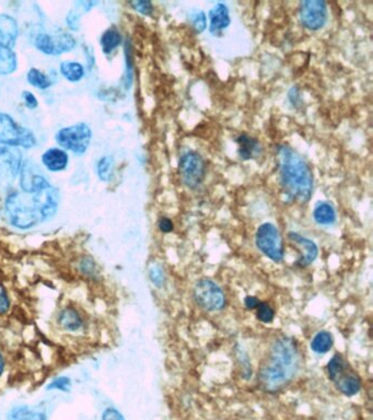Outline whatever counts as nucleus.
<instances>
[{"label":"nucleus","mask_w":373,"mask_h":420,"mask_svg":"<svg viewBox=\"0 0 373 420\" xmlns=\"http://www.w3.org/2000/svg\"><path fill=\"white\" fill-rule=\"evenodd\" d=\"M150 278L153 284L161 286L163 284V280H165V275H163L161 268L155 266L150 270Z\"/></svg>","instance_id":"32"},{"label":"nucleus","mask_w":373,"mask_h":420,"mask_svg":"<svg viewBox=\"0 0 373 420\" xmlns=\"http://www.w3.org/2000/svg\"><path fill=\"white\" fill-rule=\"evenodd\" d=\"M132 6L135 10L145 16H150L153 11V6L150 1H136V3H132Z\"/></svg>","instance_id":"31"},{"label":"nucleus","mask_w":373,"mask_h":420,"mask_svg":"<svg viewBox=\"0 0 373 420\" xmlns=\"http://www.w3.org/2000/svg\"><path fill=\"white\" fill-rule=\"evenodd\" d=\"M190 22H192L193 28L195 29L198 34H200L206 29L207 21L205 17L204 12H196V14L190 16Z\"/></svg>","instance_id":"29"},{"label":"nucleus","mask_w":373,"mask_h":420,"mask_svg":"<svg viewBox=\"0 0 373 420\" xmlns=\"http://www.w3.org/2000/svg\"><path fill=\"white\" fill-rule=\"evenodd\" d=\"M113 165H114V160L112 157H103L100 159L98 163V175L102 181L108 182L112 179L113 176Z\"/></svg>","instance_id":"26"},{"label":"nucleus","mask_w":373,"mask_h":420,"mask_svg":"<svg viewBox=\"0 0 373 420\" xmlns=\"http://www.w3.org/2000/svg\"><path fill=\"white\" fill-rule=\"evenodd\" d=\"M280 185L294 202L305 204L313 194V173L310 165L297 151L286 145L277 148Z\"/></svg>","instance_id":"3"},{"label":"nucleus","mask_w":373,"mask_h":420,"mask_svg":"<svg viewBox=\"0 0 373 420\" xmlns=\"http://www.w3.org/2000/svg\"><path fill=\"white\" fill-rule=\"evenodd\" d=\"M67 22H68V26L73 30H78V26H79V14L77 11H71L68 18H67Z\"/></svg>","instance_id":"36"},{"label":"nucleus","mask_w":373,"mask_h":420,"mask_svg":"<svg viewBox=\"0 0 373 420\" xmlns=\"http://www.w3.org/2000/svg\"><path fill=\"white\" fill-rule=\"evenodd\" d=\"M28 81L34 87L39 88L41 90L47 89L52 86V81L46 75L39 71V69L32 68L28 73Z\"/></svg>","instance_id":"25"},{"label":"nucleus","mask_w":373,"mask_h":420,"mask_svg":"<svg viewBox=\"0 0 373 420\" xmlns=\"http://www.w3.org/2000/svg\"><path fill=\"white\" fill-rule=\"evenodd\" d=\"M101 420H125V418L118 409H114V407H108L104 409Z\"/></svg>","instance_id":"30"},{"label":"nucleus","mask_w":373,"mask_h":420,"mask_svg":"<svg viewBox=\"0 0 373 420\" xmlns=\"http://www.w3.org/2000/svg\"><path fill=\"white\" fill-rule=\"evenodd\" d=\"M256 245L272 261L280 263L284 260L285 249L282 237L278 229L272 223L260 225L256 232Z\"/></svg>","instance_id":"7"},{"label":"nucleus","mask_w":373,"mask_h":420,"mask_svg":"<svg viewBox=\"0 0 373 420\" xmlns=\"http://www.w3.org/2000/svg\"><path fill=\"white\" fill-rule=\"evenodd\" d=\"M22 96H24V102H26L29 108H36L39 106L38 100H36L34 94L31 93L30 91H24Z\"/></svg>","instance_id":"35"},{"label":"nucleus","mask_w":373,"mask_h":420,"mask_svg":"<svg viewBox=\"0 0 373 420\" xmlns=\"http://www.w3.org/2000/svg\"><path fill=\"white\" fill-rule=\"evenodd\" d=\"M58 324L67 332H78L83 327V322L79 312L71 307L63 308L58 315Z\"/></svg>","instance_id":"17"},{"label":"nucleus","mask_w":373,"mask_h":420,"mask_svg":"<svg viewBox=\"0 0 373 420\" xmlns=\"http://www.w3.org/2000/svg\"><path fill=\"white\" fill-rule=\"evenodd\" d=\"M313 218L319 225H332L336 221L335 209L329 203H320L313 212Z\"/></svg>","instance_id":"21"},{"label":"nucleus","mask_w":373,"mask_h":420,"mask_svg":"<svg viewBox=\"0 0 373 420\" xmlns=\"http://www.w3.org/2000/svg\"><path fill=\"white\" fill-rule=\"evenodd\" d=\"M61 73L63 77L71 83H77L85 75L83 65L75 61H65L61 65Z\"/></svg>","instance_id":"23"},{"label":"nucleus","mask_w":373,"mask_h":420,"mask_svg":"<svg viewBox=\"0 0 373 420\" xmlns=\"http://www.w3.org/2000/svg\"><path fill=\"white\" fill-rule=\"evenodd\" d=\"M158 225H159V229L162 232L169 233L173 230V222L169 218H167V217H162L159 222H158Z\"/></svg>","instance_id":"34"},{"label":"nucleus","mask_w":373,"mask_h":420,"mask_svg":"<svg viewBox=\"0 0 373 420\" xmlns=\"http://www.w3.org/2000/svg\"><path fill=\"white\" fill-rule=\"evenodd\" d=\"M47 390H58L61 392L68 393L71 389V380L67 377H59L47 385Z\"/></svg>","instance_id":"28"},{"label":"nucleus","mask_w":373,"mask_h":420,"mask_svg":"<svg viewBox=\"0 0 373 420\" xmlns=\"http://www.w3.org/2000/svg\"><path fill=\"white\" fill-rule=\"evenodd\" d=\"M289 240L298 247L299 252H300V255L296 262L297 265L300 267H307L315 261V258L319 254V249L312 240L307 239V237L295 232L289 233Z\"/></svg>","instance_id":"13"},{"label":"nucleus","mask_w":373,"mask_h":420,"mask_svg":"<svg viewBox=\"0 0 373 420\" xmlns=\"http://www.w3.org/2000/svg\"><path fill=\"white\" fill-rule=\"evenodd\" d=\"M10 420H47L46 411L40 407L22 405L12 409L9 413Z\"/></svg>","instance_id":"18"},{"label":"nucleus","mask_w":373,"mask_h":420,"mask_svg":"<svg viewBox=\"0 0 373 420\" xmlns=\"http://www.w3.org/2000/svg\"><path fill=\"white\" fill-rule=\"evenodd\" d=\"M333 336L327 331L317 333L311 342V348L317 354H327L333 346Z\"/></svg>","instance_id":"22"},{"label":"nucleus","mask_w":373,"mask_h":420,"mask_svg":"<svg viewBox=\"0 0 373 420\" xmlns=\"http://www.w3.org/2000/svg\"><path fill=\"white\" fill-rule=\"evenodd\" d=\"M9 308V299H8L7 294L4 292L3 289L0 288V315L7 313Z\"/></svg>","instance_id":"33"},{"label":"nucleus","mask_w":373,"mask_h":420,"mask_svg":"<svg viewBox=\"0 0 373 420\" xmlns=\"http://www.w3.org/2000/svg\"><path fill=\"white\" fill-rule=\"evenodd\" d=\"M91 128L85 123L61 128L56 135L59 146L76 155H83L87 151L91 141Z\"/></svg>","instance_id":"6"},{"label":"nucleus","mask_w":373,"mask_h":420,"mask_svg":"<svg viewBox=\"0 0 373 420\" xmlns=\"http://www.w3.org/2000/svg\"><path fill=\"white\" fill-rule=\"evenodd\" d=\"M256 310H257L256 311V317H257L258 321L263 322V323H270L274 319L275 311L268 303L260 301L256 307Z\"/></svg>","instance_id":"27"},{"label":"nucleus","mask_w":373,"mask_h":420,"mask_svg":"<svg viewBox=\"0 0 373 420\" xmlns=\"http://www.w3.org/2000/svg\"><path fill=\"white\" fill-rule=\"evenodd\" d=\"M18 36H19V29H18L16 20L11 16H8V14H0V39H1V43L12 50V47L16 44Z\"/></svg>","instance_id":"15"},{"label":"nucleus","mask_w":373,"mask_h":420,"mask_svg":"<svg viewBox=\"0 0 373 420\" xmlns=\"http://www.w3.org/2000/svg\"><path fill=\"white\" fill-rule=\"evenodd\" d=\"M194 298L200 308L220 311L225 308V297L218 285L210 280H200L194 288Z\"/></svg>","instance_id":"9"},{"label":"nucleus","mask_w":373,"mask_h":420,"mask_svg":"<svg viewBox=\"0 0 373 420\" xmlns=\"http://www.w3.org/2000/svg\"><path fill=\"white\" fill-rule=\"evenodd\" d=\"M36 143V137L28 128L20 126L8 114L0 113V145L28 149Z\"/></svg>","instance_id":"5"},{"label":"nucleus","mask_w":373,"mask_h":420,"mask_svg":"<svg viewBox=\"0 0 373 420\" xmlns=\"http://www.w3.org/2000/svg\"><path fill=\"white\" fill-rule=\"evenodd\" d=\"M4 370H5V359L3 354H0V377L3 376Z\"/></svg>","instance_id":"38"},{"label":"nucleus","mask_w":373,"mask_h":420,"mask_svg":"<svg viewBox=\"0 0 373 420\" xmlns=\"http://www.w3.org/2000/svg\"><path fill=\"white\" fill-rule=\"evenodd\" d=\"M122 43V36L116 29H108L101 38V46L106 54H110Z\"/></svg>","instance_id":"24"},{"label":"nucleus","mask_w":373,"mask_h":420,"mask_svg":"<svg viewBox=\"0 0 373 420\" xmlns=\"http://www.w3.org/2000/svg\"><path fill=\"white\" fill-rule=\"evenodd\" d=\"M38 50L46 55H61L69 52L76 46V41L73 36L67 34H39L36 39Z\"/></svg>","instance_id":"12"},{"label":"nucleus","mask_w":373,"mask_h":420,"mask_svg":"<svg viewBox=\"0 0 373 420\" xmlns=\"http://www.w3.org/2000/svg\"><path fill=\"white\" fill-rule=\"evenodd\" d=\"M329 378L346 396H354L362 389V380L343 354H336L327 364Z\"/></svg>","instance_id":"4"},{"label":"nucleus","mask_w":373,"mask_h":420,"mask_svg":"<svg viewBox=\"0 0 373 420\" xmlns=\"http://www.w3.org/2000/svg\"><path fill=\"white\" fill-rule=\"evenodd\" d=\"M21 170V153L16 147L0 145V184H10Z\"/></svg>","instance_id":"11"},{"label":"nucleus","mask_w":373,"mask_h":420,"mask_svg":"<svg viewBox=\"0 0 373 420\" xmlns=\"http://www.w3.org/2000/svg\"><path fill=\"white\" fill-rule=\"evenodd\" d=\"M300 366V352L290 337L277 338L272 343L267 358L258 371V382L265 392L276 393L292 381Z\"/></svg>","instance_id":"2"},{"label":"nucleus","mask_w":373,"mask_h":420,"mask_svg":"<svg viewBox=\"0 0 373 420\" xmlns=\"http://www.w3.org/2000/svg\"><path fill=\"white\" fill-rule=\"evenodd\" d=\"M178 172L182 181L188 188L195 190L202 185L206 175V165L200 153L186 151L178 163Z\"/></svg>","instance_id":"8"},{"label":"nucleus","mask_w":373,"mask_h":420,"mask_svg":"<svg viewBox=\"0 0 373 420\" xmlns=\"http://www.w3.org/2000/svg\"><path fill=\"white\" fill-rule=\"evenodd\" d=\"M22 192H16L6 200V212L10 222L19 229H30L51 219L59 204L58 190L42 175L24 168Z\"/></svg>","instance_id":"1"},{"label":"nucleus","mask_w":373,"mask_h":420,"mask_svg":"<svg viewBox=\"0 0 373 420\" xmlns=\"http://www.w3.org/2000/svg\"><path fill=\"white\" fill-rule=\"evenodd\" d=\"M43 165L52 172L63 171L68 165V155L61 149H48L42 157Z\"/></svg>","instance_id":"16"},{"label":"nucleus","mask_w":373,"mask_h":420,"mask_svg":"<svg viewBox=\"0 0 373 420\" xmlns=\"http://www.w3.org/2000/svg\"><path fill=\"white\" fill-rule=\"evenodd\" d=\"M301 24L307 30L317 31L327 24V4L321 0H307L299 8Z\"/></svg>","instance_id":"10"},{"label":"nucleus","mask_w":373,"mask_h":420,"mask_svg":"<svg viewBox=\"0 0 373 420\" xmlns=\"http://www.w3.org/2000/svg\"><path fill=\"white\" fill-rule=\"evenodd\" d=\"M209 19H210V28H209L210 32L214 36H219L230 24L228 7L225 4H217L209 12Z\"/></svg>","instance_id":"14"},{"label":"nucleus","mask_w":373,"mask_h":420,"mask_svg":"<svg viewBox=\"0 0 373 420\" xmlns=\"http://www.w3.org/2000/svg\"><path fill=\"white\" fill-rule=\"evenodd\" d=\"M17 68V57L11 48L0 42V75H9Z\"/></svg>","instance_id":"20"},{"label":"nucleus","mask_w":373,"mask_h":420,"mask_svg":"<svg viewBox=\"0 0 373 420\" xmlns=\"http://www.w3.org/2000/svg\"><path fill=\"white\" fill-rule=\"evenodd\" d=\"M239 155L241 159L250 160L260 150V143L249 135H240L237 138Z\"/></svg>","instance_id":"19"},{"label":"nucleus","mask_w":373,"mask_h":420,"mask_svg":"<svg viewBox=\"0 0 373 420\" xmlns=\"http://www.w3.org/2000/svg\"><path fill=\"white\" fill-rule=\"evenodd\" d=\"M245 307H247V309H256V307H257L258 303H260V300H258L257 298H255V297H247V298H245Z\"/></svg>","instance_id":"37"}]
</instances>
